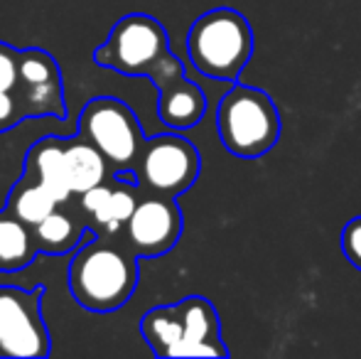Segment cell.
<instances>
[{
  "label": "cell",
  "mask_w": 361,
  "mask_h": 359,
  "mask_svg": "<svg viewBox=\"0 0 361 359\" xmlns=\"http://www.w3.org/2000/svg\"><path fill=\"white\" fill-rule=\"evenodd\" d=\"M44 286L23 291L0 286V357H47L49 332L42 317Z\"/></svg>",
  "instance_id": "cell-8"
},
{
  "label": "cell",
  "mask_w": 361,
  "mask_h": 359,
  "mask_svg": "<svg viewBox=\"0 0 361 359\" xmlns=\"http://www.w3.org/2000/svg\"><path fill=\"white\" fill-rule=\"evenodd\" d=\"M23 109L25 118L54 116L64 118V82L57 59L39 47L20 49V69L15 89L10 91Z\"/></svg>",
  "instance_id": "cell-9"
},
{
  "label": "cell",
  "mask_w": 361,
  "mask_h": 359,
  "mask_svg": "<svg viewBox=\"0 0 361 359\" xmlns=\"http://www.w3.org/2000/svg\"><path fill=\"white\" fill-rule=\"evenodd\" d=\"M23 175L47 187L57 197V202H67L74 197L67 175V160H64V138L47 135V138L30 145L27 155H25Z\"/></svg>",
  "instance_id": "cell-14"
},
{
  "label": "cell",
  "mask_w": 361,
  "mask_h": 359,
  "mask_svg": "<svg viewBox=\"0 0 361 359\" xmlns=\"http://www.w3.org/2000/svg\"><path fill=\"white\" fill-rule=\"evenodd\" d=\"M157 116L172 130L195 128L207 114V94L195 82L180 74L162 87H157Z\"/></svg>",
  "instance_id": "cell-13"
},
{
  "label": "cell",
  "mask_w": 361,
  "mask_h": 359,
  "mask_svg": "<svg viewBox=\"0 0 361 359\" xmlns=\"http://www.w3.org/2000/svg\"><path fill=\"white\" fill-rule=\"evenodd\" d=\"M187 54L200 74L219 82H233L253 54L251 23L233 8L209 10L190 28Z\"/></svg>",
  "instance_id": "cell-3"
},
{
  "label": "cell",
  "mask_w": 361,
  "mask_h": 359,
  "mask_svg": "<svg viewBox=\"0 0 361 359\" xmlns=\"http://www.w3.org/2000/svg\"><path fill=\"white\" fill-rule=\"evenodd\" d=\"M18 69H20V49H15L8 42H0V91L15 89Z\"/></svg>",
  "instance_id": "cell-18"
},
{
  "label": "cell",
  "mask_w": 361,
  "mask_h": 359,
  "mask_svg": "<svg viewBox=\"0 0 361 359\" xmlns=\"http://www.w3.org/2000/svg\"><path fill=\"white\" fill-rule=\"evenodd\" d=\"M79 133L106 155L114 173L135 170L147 140L133 109L114 96H99L84 106Z\"/></svg>",
  "instance_id": "cell-6"
},
{
  "label": "cell",
  "mask_w": 361,
  "mask_h": 359,
  "mask_svg": "<svg viewBox=\"0 0 361 359\" xmlns=\"http://www.w3.org/2000/svg\"><path fill=\"white\" fill-rule=\"evenodd\" d=\"M67 283L74 300L91 312H114L138 288V254L116 236L81 241L69 264Z\"/></svg>",
  "instance_id": "cell-1"
},
{
  "label": "cell",
  "mask_w": 361,
  "mask_h": 359,
  "mask_svg": "<svg viewBox=\"0 0 361 359\" xmlns=\"http://www.w3.org/2000/svg\"><path fill=\"white\" fill-rule=\"evenodd\" d=\"M200 170L202 160L197 148L177 133L147 138L135 165L140 190L162 197H180L187 192L200 178Z\"/></svg>",
  "instance_id": "cell-7"
},
{
  "label": "cell",
  "mask_w": 361,
  "mask_h": 359,
  "mask_svg": "<svg viewBox=\"0 0 361 359\" xmlns=\"http://www.w3.org/2000/svg\"><path fill=\"white\" fill-rule=\"evenodd\" d=\"M170 54V39L160 20L130 13L114 25L106 42L94 52V59L99 67L126 77H150Z\"/></svg>",
  "instance_id": "cell-5"
},
{
  "label": "cell",
  "mask_w": 361,
  "mask_h": 359,
  "mask_svg": "<svg viewBox=\"0 0 361 359\" xmlns=\"http://www.w3.org/2000/svg\"><path fill=\"white\" fill-rule=\"evenodd\" d=\"M140 195L143 190L138 185L135 170H121L111 180L91 187L84 195H76V200L84 214L89 217L91 231L121 239Z\"/></svg>",
  "instance_id": "cell-11"
},
{
  "label": "cell",
  "mask_w": 361,
  "mask_h": 359,
  "mask_svg": "<svg viewBox=\"0 0 361 359\" xmlns=\"http://www.w3.org/2000/svg\"><path fill=\"white\" fill-rule=\"evenodd\" d=\"M64 160H67V175L74 195H84L86 190L116 175L106 155L81 133L64 138Z\"/></svg>",
  "instance_id": "cell-15"
},
{
  "label": "cell",
  "mask_w": 361,
  "mask_h": 359,
  "mask_svg": "<svg viewBox=\"0 0 361 359\" xmlns=\"http://www.w3.org/2000/svg\"><path fill=\"white\" fill-rule=\"evenodd\" d=\"M23 121H25V114L18 106V101H15V96L10 94V91H0V133L15 128V126H20Z\"/></svg>",
  "instance_id": "cell-20"
},
{
  "label": "cell",
  "mask_w": 361,
  "mask_h": 359,
  "mask_svg": "<svg viewBox=\"0 0 361 359\" xmlns=\"http://www.w3.org/2000/svg\"><path fill=\"white\" fill-rule=\"evenodd\" d=\"M140 332L157 357H228L214 305L202 296L147 310Z\"/></svg>",
  "instance_id": "cell-2"
},
{
  "label": "cell",
  "mask_w": 361,
  "mask_h": 359,
  "mask_svg": "<svg viewBox=\"0 0 361 359\" xmlns=\"http://www.w3.org/2000/svg\"><path fill=\"white\" fill-rule=\"evenodd\" d=\"M216 130L236 158H261L281 138V114L266 91L233 84L216 106Z\"/></svg>",
  "instance_id": "cell-4"
},
{
  "label": "cell",
  "mask_w": 361,
  "mask_h": 359,
  "mask_svg": "<svg viewBox=\"0 0 361 359\" xmlns=\"http://www.w3.org/2000/svg\"><path fill=\"white\" fill-rule=\"evenodd\" d=\"M57 197L27 175H23L20 182H15L13 190L8 192V200H5V209H10L30 226H37L44 217L57 209Z\"/></svg>",
  "instance_id": "cell-17"
},
{
  "label": "cell",
  "mask_w": 361,
  "mask_h": 359,
  "mask_svg": "<svg viewBox=\"0 0 361 359\" xmlns=\"http://www.w3.org/2000/svg\"><path fill=\"white\" fill-rule=\"evenodd\" d=\"M342 251L349 264L361 271V217H354L342 229Z\"/></svg>",
  "instance_id": "cell-19"
},
{
  "label": "cell",
  "mask_w": 361,
  "mask_h": 359,
  "mask_svg": "<svg viewBox=\"0 0 361 359\" xmlns=\"http://www.w3.org/2000/svg\"><path fill=\"white\" fill-rule=\"evenodd\" d=\"M39 254L35 226L25 224L10 209H0V271H20Z\"/></svg>",
  "instance_id": "cell-16"
},
{
  "label": "cell",
  "mask_w": 361,
  "mask_h": 359,
  "mask_svg": "<svg viewBox=\"0 0 361 359\" xmlns=\"http://www.w3.org/2000/svg\"><path fill=\"white\" fill-rule=\"evenodd\" d=\"M86 231H91L89 217L84 214L76 195L67 202H59L57 209L47 214L35 226V239L42 254H69L81 244Z\"/></svg>",
  "instance_id": "cell-12"
},
{
  "label": "cell",
  "mask_w": 361,
  "mask_h": 359,
  "mask_svg": "<svg viewBox=\"0 0 361 359\" xmlns=\"http://www.w3.org/2000/svg\"><path fill=\"white\" fill-rule=\"evenodd\" d=\"M182 209L177 207L175 197L162 195H140L128 224H126L121 241H126L130 251L138 256H162L182 236Z\"/></svg>",
  "instance_id": "cell-10"
}]
</instances>
